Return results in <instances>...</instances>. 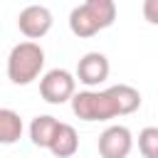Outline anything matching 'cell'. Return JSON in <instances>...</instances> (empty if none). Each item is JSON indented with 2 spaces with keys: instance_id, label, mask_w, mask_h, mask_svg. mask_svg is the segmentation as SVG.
I'll use <instances>...</instances> for the list:
<instances>
[{
  "instance_id": "1",
  "label": "cell",
  "mask_w": 158,
  "mask_h": 158,
  "mask_svg": "<svg viewBox=\"0 0 158 158\" xmlns=\"http://www.w3.org/2000/svg\"><path fill=\"white\" fill-rule=\"evenodd\" d=\"M141 106V91L131 84H116L104 91L84 89L72 96V111L81 121H109L116 116H128Z\"/></svg>"
},
{
  "instance_id": "2",
  "label": "cell",
  "mask_w": 158,
  "mask_h": 158,
  "mask_svg": "<svg viewBox=\"0 0 158 158\" xmlns=\"http://www.w3.org/2000/svg\"><path fill=\"white\" fill-rule=\"evenodd\" d=\"M116 20V2L114 0H84L69 12V30L74 37H94L96 32L111 27Z\"/></svg>"
},
{
  "instance_id": "3",
  "label": "cell",
  "mask_w": 158,
  "mask_h": 158,
  "mask_svg": "<svg viewBox=\"0 0 158 158\" xmlns=\"http://www.w3.org/2000/svg\"><path fill=\"white\" fill-rule=\"evenodd\" d=\"M44 69V49L40 42L25 40L17 42L7 54V79L17 86H27L35 79H40Z\"/></svg>"
},
{
  "instance_id": "4",
  "label": "cell",
  "mask_w": 158,
  "mask_h": 158,
  "mask_svg": "<svg viewBox=\"0 0 158 158\" xmlns=\"http://www.w3.org/2000/svg\"><path fill=\"white\" fill-rule=\"evenodd\" d=\"M77 94V77L69 69H49L40 77V96L47 104H67Z\"/></svg>"
},
{
  "instance_id": "5",
  "label": "cell",
  "mask_w": 158,
  "mask_h": 158,
  "mask_svg": "<svg viewBox=\"0 0 158 158\" xmlns=\"http://www.w3.org/2000/svg\"><path fill=\"white\" fill-rule=\"evenodd\" d=\"M54 25V15L49 7L44 5H27L20 10L17 15V30L27 37V40H42Z\"/></svg>"
},
{
  "instance_id": "6",
  "label": "cell",
  "mask_w": 158,
  "mask_h": 158,
  "mask_svg": "<svg viewBox=\"0 0 158 158\" xmlns=\"http://www.w3.org/2000/svg\"><path fill=\"white\" fill-rule=\"evenodd\" d=\"M109 72H111V64H109V57L104 52H86V54L79 57L74 77L86 89H94V86H99L109 79Z\"/></svg>"
},
{
  "instance_id": "7",
  "label": "cell",
  "mask_w": 158,
  "mask_h": 158,
  "mask_svg": "<svg viewBox=\"0 0 158 158\" xmlns=\"http://www.w3.org/2000/svg\"><path fill=\"white\" fill-rule=\"evenodd\" d=\"M96 146H99L101 158H128V153L133 148V133L128 131V126L114 123L101 131Z\"/></svg>"
},
{
  "instance_id": "8",
  "label": "cell",
  "mask_w": 158,
  "mask_h": 158,
  "mask_svg": "<svg viewBox=\"0 0 158 158\" xmlns=\"http://www.w3.org/2000/svg\"><path fill=\"white\" fill-rule=\"evenodd\" d=\"M47 151H52V156H57V158H74L77 151H79L77 128L72 123H62L59 121V126H57V131H54L52 143H49Z\"/></svg>"
},
{
  "instance_id": "9",
  "label": "cell",
  "mask_w": 158,
  "mask_h": 158,
  "mask_svg": "<svg viewBox=\"0 0 158 158\" xmlns=\"http://www.w3.org/2000/svg\"><path fill=\"white\" fill-rule=\"evenodd\" d=\"M57 126H59V121H57L54 116H49V114L35 116L32 123H30V141H32L37 148H49Z\"/></svg>"
},
{
  "instance_id": "10",
  "label": "cell",
  "mask_w": 158,
  "mask_h": 158,
  "mask_svg": "<svg viewBox=\"0 0 158 158\" xmlns=\"http://www.w3.org/2000/svg\"><path fill=\"white\" fill-rule=\"evenodd\" d=\"M22 118L17 111L0 106V146H12L22 138Z\"/></svg>"
},
{
  "instance_id": "11",
  "label": "cell",
  "mask_w": 158,
  "mask_h": 158,
  "mask_svg": "<svg viewBox=\"0 0 158 158\" xmlns=\"http://www.w3.org/2000/svg\"><path fill=\"white\" fill-rule=\"evenodd\" d=\"M138 151L143 158H158V126H146L138 131Z\"/></svg>"
},
{
  "instance_id": "12",
  "label": "cell",
  "mask_w": 158,
  "mask_h": 158,
  "mask_svg": "<svg viewBox=\"0 0 158 158\" xmlns=\"http://www.w3.org/2000/svg\"><path fill=\"white\" fill-rule=\"evenodd\" d=\"M143 20L148 25H158V0H143Z\"/></svg>"
}]
</instances>
